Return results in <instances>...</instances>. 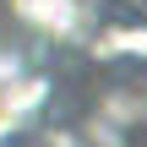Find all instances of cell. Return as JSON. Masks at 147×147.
Listing matches in <instances>:
<instances>
[{
  "mask_svg": "<svg viewBox=\"0 0 147 147\" xmlns=\"http://www.w3.org/2000/svg\"><path fill=\"white\" fill-rule=\"evenodd\" d=\"M0 147H87L65 120L27 109V115H0Z\"/></svg>",
  "mask_w": 147,
  "mask_h": 147,
  "instance_id": "obj_1",
  "label": "cell"
}]
</instances>
